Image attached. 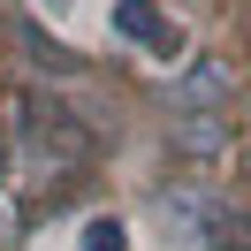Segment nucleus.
I'll list each match as a JSON object with an SVG mask.
<instances>
[{
    "label": "nucleus",
    "instance_id": "1",
    "mask_svg": "<svg viewBox=\"0 0 251 251\" xmlns=\"http://www.w3.org/2000/svg\"><path fill=\"white\" fill-rule=\"evenodd\" d=\"M114 31H122L129 46H145L152 61H175V53H183V31L160 16V0H114Z\"/></svg>",
    "mask_w": 251,
    "mask_h": 251
},
{
    "label": "nucleus",
    "instance_id": "2",
    "mask_svg": "<svg viewBox=\"0 0 251 251\" xmlns=\"http://www.w3.org/2000/svg\"><path fill=\"white\" fill-rule=\"evenodd\" d=\"M76 251H129V228H122L114 213H92L84 236H76Z\"/></svg>",
    "mask_w": 251,
    "mask_h": 251
},
{
    "label": "nucleus",
    "instance_id": "3",
    "mask_svg": "<svg viewBox=\"0 0 251 251\" xmlns=\"http://www.w3.org/2000/svg\"><path fill=\"white\" fill-rule=\"evenodd\" d=\"M46 8H69V0H46Z\"/></svg>",
    "mask_w": 251,
    "mask_h": 251
}]
</instances>
